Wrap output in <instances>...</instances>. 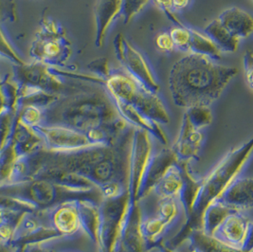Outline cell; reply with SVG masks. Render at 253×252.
Instances as JSON below:
<instances>
[{
  "instance_id": "6da1fadb",
  "label": "cell",
  "mask_w": 253,
  "mask_h": 252,
  "mask_svg": "<svg viewBox=\"0 0 253 252\" xmlns=\"http://www.w3.org/2000/svg\"><path fill=\"white\" fill-rule=\"evenodd\" d=\"M134 127L113 144H95L69 151L37 150L19 158L10 180L15 183L31 179L41 170L71 172L98 187L103 199L113 198L127 191L130 152Z\"/></svg>"
},
{
  "instance_id": "7a4b0ae2",
  "label": "cell",
  "mask_w": 253,
  "mask_h": 252,
  "mask_svg": "<svg viewBox=\"0 0 253 252\" xmlns=\"http://www.w3.org/2000/svg\"><path fill=\"white\" fill-rule=\"evenodd\" d=\"M40 126L78 131L93 144H113L132 127L122 119L106 89L90 85L62 96L43 109Z\"/></svg>"
},
{
  "instance_id": "3957f363",
  "label": "cell",
  "mask_w": 253,
  "mask_h": 252,
  "mask_svg": "<svg viewBox=\"0 0 253 252\" xmlns=\"http://www.w3.org/2000/svg\"><path fill=\"white\" fill-rule=\"evenodd\" d=\"M238 69L216 64L205 55L189 53L173 64L169 86L173 103L179 107L210 106L232 80Z\"/></svg>"
},
{
  "instance_id": "277c9868",
  "label": "cell",
  "mask_w": 253,
  "mask_h": 252,
  "mask_svg": "<svg viewBox=\"0 0 253 252\" xmlns=\"http://www.w3.org/2000/svg\"><path fill=\"white\" fill-rule=\"evenodd\" d=\"M253 139H250L240 147L230 151L218 164L208 173L207 176L198 180L196 195L191 207V211L180 228L171 240L164 243L168 249L177 248L186 240L191 230L200 229L201 216L206 207L226 189L230 181L245 169L253 153Z\"/></svg>"
},
{
  "instance_id": "5b68a950",
  "label": "cell",
  "mask_w": 253,
  "mask_h": 252,
  "mask_svg": "<svg viewBox=\"0 0 253 252\" xmlns=\"http://www.w3.org/2000/svg\"><path fill=\"white\" fill-rule=\"evenodd\" d=\"M151 136L147 132L134 128L127 185V203L122 229L123 252H144L145 243L140 232L141 182L146 165L153 154Z\"/></svg>"
},
{
  "instance_id": "8992f818",
  "label": "cell",
  "mask_w": 253,
  "mask_h": 252,
  "mask_svg": "<svg viewBox=\"0 0 253 252\" xmlns=\"http://www.w3.org/2000/svg\"><path fill=\"white\" fill-rule=\"evenodd\" d=\"M0 196L22 202L35 210H45L72 200H86L98 205L103 201L99 188L87 191L73 190L41 178L2 184L0 185Z\"/></svg>"
},
{
  "instance_id": "52a82bcc",
  "label": "cell",
  "mask_w": 253,
  "mask_h": 252,
  "mask_svg": "<svg viewBox=\"0 0 253 252\" xmlns=\"http://www.w3.org/2000/svg\"><path fill=\"white\" fill-rule=\"evenodd\" d=\"M12 78L18 86L40 90L58 97L85 88L88 84H82L84 81L104 84L103 79L96 76L71 73L35 61L19 66L12 65Z\"/></svg>"
},
{
  "instance_id": "ba28073f",
  "label": "cell",
  "mask_w": 253,
  "mask_h": 252,
  "mask_svg": "<svg viewBox=\"0 0 253 252\" xmlns=\"http://www.w3.org/2000/svg\"><path fill=\"white\" fill-rule=\"evenodd\" d=\"M104 87L111 98L129 103L161 126L170 123L168 111L158 95L146 90L129 75L110 74Z\"/></svg>"
},
{
  "instance_id": "9c48e42d",
  "label": "cell",
  "mask_w": 253,
  "mask_h": 252,
  "mask_svg": "<svg viewBox=\"0 0 253 252\" xmlns=\"http://www.w3.org/2000/svg\"><path fill=\"white\" fill-rule=\"evenodd\" d=\"M72 55V46L65 29L49 16H43L30 47L35 62L64 69Z\"/></svg>"
},
{
  "instance_id": "30bf717a",
  "label": "cell",
  "mask_w": 253,
  "mask_h": 252,
  "mask_svg": "<svg viewBox=\"0 0 253 252\" xmlns=\"http://www.w3.org/2000/svg\"><path fill=\"white\" fill-rule=\"evenodd\" d=\"M141 213L140 232L145 247L163 244L169 233L186 220L184 208L175 197L158 198L151 213Z\"/></svg>"
},
{
  "instance_id": "8fae6325",
  "label": "cell",
  "mask_w": 253,
  "mask_h": 252,
  "mask_svg": "<svg viewBox=\"0 0 253 252\" xmlns=\"http://www.w3.org/2000/svg\"><path fill=\"white\" fill-rule=\"evenodd\" d=\"M127 191L117 197L103 199L100 204L98 252H123L122 229L126 209Z\"/></svg>"
},
{
  "instance_id": "7c38bea8",
  "label": "cell",
  "mask_w": 253,
  "mask_h": 252,
  "mask_svg": "<svg viewBox=\"0 0 253 252\" xmlns=\"http://www.w3.org/2000/svg\"><path fill=\"white\" fill-rule=\"evenodd\" d=\"M248 212L243 210L230 212L211 236L234 250L253 252V220Z\"/></svg>"
},
{
  "instance_id": "4fadbf2b",
  "label": "cell",
  "mask_w": 253,
  "mask_h": 252,
  "mask_svg": "<svg viewBox=\"0 0 253 252\" xmlns=\"http://www.w3.org/2000/svg\"><path fill=\"white\" fill-rule=\"evenodd\" d=\"M116 56L126 69L129 76L146 90L158 94L160 85L155 79L147 62L126 38L119 34L114 38Z\"/></svg>"
},
{
  "instance_id": "5bb4252c",
  "label": "cell",
  "mask_w": 253,
  "mask_h": 252,
  "mask_svg": "<svg viewBox=\"0 0 253 252\" xmlns=\"http://www.w3.org/2000/svg\"><path fill=\"white\" fill-rule=\"evenodd\" d=\"M32 129L42 139L45 149L69 151L95 145L84 134L66 127L38 126Z\"/></svg>"
},
{
  "instance_id": "9a60e30c",
  "label": "cell",
  "mask_w": 253,
  "mask_h": 252,
  "mask_svg": "<svg viewBox=\"0 0 253 252\" xmlns=\"http://www.w3.org/2000/svg\"><path fill=\"white\" fill-rule=\"evenodd\" d=\"M77 201H67L39 211L46 225L62 237L77 236L82 231Z\"/></svg>"
},
{
  "instance_id": "2e32d148",
  "label": "cell",
  "mask_w": 253,
  "mask_h": 252,
  "mask_svg": "<svg viewBox=\"0 0 253 252\" xmlns=\"http://www.w3.org/2000/svg\"><path fill=\"white\" fill-rule=\"evenodd\" d=\"M204 141L205 137L202 131L193 126L183 115L178 138L171 149L173 150L177 162L189 164L191 161L198 160Z\"/></svg>"
},
{
  "instance_id": "e0dca14e",
  "label": "cell",
  "mask_w": 253,
  "mask_h": 252,
  "mask_svg": "<svg viewBox=\"0 0 253 252\" xmlns=\"http://www.w3.org/2000/svg\"><path fill=\"white\" fill-rule=\"evenodd\" d=\"M244 170L230 181L217 199L233 210L249 211L253 207V178L244 173Z\"/></svg>"
},
{
  "instance_id": "ac0fdd59",
  "label": "cell",
  "mask_w": 253,
  "mask_h": 252,
  "mask_svg": "<svg viewBox=\"0 0 253 252\" xmlns=\"http://www.w3.org/2000/svg\"><path fill=\"white\" fill-rule=\"evenodd\" d=\"M175 161V156L171 148L166 147L159 152H153L142 177L140 188L142 200L151 194L154 187L161 180L164 172Z\"/></svg>"
},
{
  "instance_id": "d6986e66",
  "label": "cell",
  "mask_w": 253,
  "mask_h": 252,
  "mask_svg": "<svg viewBox=\"0 0 253 252\" xmlns=\"http://www.w3.org/2000/svg\"><path fill=\"white\" fill-rule=\"evenodd\" d=\"M112 100L115 103L116 108L119 114L126 124L134 128L141 129L147 132L151 137L156 138L162 145L168 146V137L161 128L160 124L151 120L145 115L140 113L129 103H125L114 98H112Z\"/></svg>"
},
{
  "instance_id": "ffe728a7",
  "label": "cell",
  "mask_w": 253,
  "mask_h": 252,
  "mask_svg": "<svg viewBox=\"0 0 253 252\" xmlns=\"http://www.w3.org/2000/svg\"><path fill=\"white\" fill-rule=\"evenodd\" d=\"M188 172V164L179 163L177 161L173 162L164 172L161 180L154 187L151 194H154L158 198H178L184 189Z\"/></svg>"
},
{
  "instance_id": "44dd1931",
  "label": "cell",
  "mask_w": 253,
  "mask_h": 252,
  "mask_svg": "<svg viewBox=\"0 0 253 252\" xmlns=\"http://www.w3.org/2000/svg\"><path fill=\"white\" fill-rule=\"evenodd\" d=\"M122 12V0H97L95 4V21L97 47L104 46L105 35L108 28L116 17Z\"/></svg>"
},
{
  "instance_id": "7402d4cb",
  "label": "cell",
  "mask_w": 253,
  "mask_h": 252,
  "mask_svg": "<svg viewBox=\"0 0 253 252\" xmlns=\"http://www.w3.org/2000/svg\"><path fill=\"white\" fill-rule=\"evenodd\" d=\"M219 22L231 35L237 38H248L253 31V20L249 12L237 7L225 10L219 15Z\"/></svg>"
},
{
  "instance_id": "603a6c76",
  "label": "cell",
  "mask_w": 253,
  "mask_h": 252,
  "mask_svg": "<svg viewBox=\"0 0 253 252\" xmlns=\"http://www.w3.org/2000/svg\"><path fill=\"white\" fill-rule=\"evenodd\" d=\"M77 208L80 219L81 230L97 247L101 223L100 205L86 200H78Z\"/></svg>"
},
{
  "instance_id": "cb8c5ba5",
  "label": "cell",
  "mask_w": 253,
  "mask_h": 252,
  "mask_svg": "<svg viewBox=\"0 0 253 252\" xmlns=\"http://www.w3.org/2000/svg\"><path fill=\"white\" fill-rule=\"evenodd\" d=\"M191 252H247L238 251L223 244L200 229L191 230L186 237Z\"/></svg>"
},
{
  "instance_id": "d4e9b609",
  "label": "cell",
  "mask_w": 253,
  "mask_h": 252,
  "mask_svg": "<svg viewBox=\"0 0 253 252\" xmlns=\"http://www.w3.org/2000/svg\"><path fill=\"white\" fill-rule=\"evenodd\" d=\"M234 210H236L225 205L217 198L214 199L206 207L202 213L200 229L208 235H211L226 216Z\"/></svg>"
},
{
  "instance_id": "484cf974",
  "label": "cell",
  "mask_w": 253,
  "mask_h": 252,
  "mask_svg": "<svg viewBox=\"0 0 253 252\" xmlns=\"http://www.w3.org/2000/svg\"><path fill=\"white\" fill-rule=\"evenodd\" d=\"M205 34L216 45L221 52H234L238 48L239 38L229 33L217 18L205 28Z\"/></svg>"
},
{
  "instance_id": "4316f807",
  "label": "cell",
  "mask_w": 253,
  "mask_h": 252,
  "mask_svg": "<svg viewBox=\"0 0 253 252\" xmlns=\"http://www.w3.org/2000/svg\"><path fill=\"white\" fill-rule=\"evenodd\" d=\"M191 40L189 50L191 53L205 55L212 60H218L221 58V51L216 45L208 37L196 30L190 29Z\"/></svg>"
},
{
  "instance_id": "83f0119b",
  "label": "cell",
  "mask_w": 253,
  "mask_h": 252,
  "mask_svg": "<svg viewBox=\"0 0 253 252\" xmlns=\"http://www.w3.org/2000/svg\"><path fill=\"white\" fill-rule=\"evenodd\" d=\"M0 57L9 60L14 66H19L27 63V61L21 57L16 47L13 46L11 39L5 32L2 22H0Z\"/></svg>"
},
{
  "instance_id": "f1b7e54d",
  "label": "cell",
  "mask_w": 253,
  "mask_h": 252,
  "mask_svg": "<svg viewBox=\"0 0 253 252\" xmlns=\"http://www.w3.org/2000/svg\"><path fill=\"white\" fill-rule=\"evenodd\" d=\"M184 115L193 126L200 130L210 126L212 122V114L209 106L189 107Z\"/></svg>"
},
{
  "instance_id": "f546056e",
  "label": "cell",
  "mask_w": 253,
  "mask_h": 252,
  "mask_svg": "<svg viewBox=\"0 0 253 252\" xmlns=\"http://www.w3.org/2000/svg\"><path fill=\"white\" fill-rule=\"evenodd\" d=\"M149 0H122V12L125 23L128 24L140 12Z\"/></svg>"
},
{
  "instance_id": "4dcf8cb0",
  "label": "cell",
  "mask_w": 253,
  "mask_h": 252,
  "mask_svg": "<svg viewBox=\"0 0 253 252\" xmlns=\"http://www.w3.org/2000/svg\"><path fill=\"white\" fill-rule=\"evenodd\" d=\"M170 36L173 40V45L181 50H189V45L191 40L190 29L180 25L173 29L170 33Z\"/></svg>"
},
{
  "instance_id": "1f68e13d",
  "label": "cell",
  "mask_w": 253,
  "mask_h": 252,
  "mask_svg": "<svg viewBox=\"0 0 253 252\" xmlns=\"http://www.w3.org/2000/svg\"><path fill=\"white\" fill-rule=\"evenodd\" d=\"M87 69H89L92 73L96 74L95 76L101 78L103 80H106L110 75L109 64L106 58H99L87 65Z\"/></svg>"
},
{
  "instance_id": "d6a6232c",
  "label": "cell",
  "mask_w": 253,
  "mask_h": 252,
  "mask_svg": "<svg viewBox=\"0 0 253 252\" xmlns=\"http://www.w3.org/2000/svg\"><path fill=\"white\" fill-rule=\"evenodd\" d=\"M54 239L45 241L42 243H36L24 246V252H53L54 251Z\"/></svg>"
},
{
  "instance_id": "836d02e7",
  "label": "cell",
  "mask_w": 253,
  "mask_h": 252,
  "mask_svg": "<svg viewBox=\"0 0 253 252\" xmlns=\"http://www.w3.org/2000/svg\"><path fill=\"white\" fill-rule=\"evenodd\" d=\"M244 69L246 80L251 89H253V56L252 50H248L244 56Z\"/></svg>"
},
{
  "instance_id": "e575fe53",
  "label": "cell",
  "mask_w": 253,
  "mask_h": 252,
  "mask_svg": "<svg viewBox=\"0 0 253 252\" xmlns=\"http://www.w3.org/2000/svg\"><path fill=\"white\" fill-rule=\"evenodd\" d=\"M156 44H157V46L163 51H171V50H173V46H174L170 34H168V33H163V34L158 35V37L156 39Z\"/></svg>"
},
{
  "instance_id": "d590c367",
  "label": "cell",
  "mask_w": 253,
  "mask_h": 252,
  "mask_svg": "<svg viewBox=\"0 0 253 252\" xmlns=\"http://www.w3.org/2000/svg\"><path fill=\"white\" fill-rule=\"evenodd\" d=\"M155 4L160 7L163 12L167 14V16L174 22V23L178 24L179 26L181 24L179 23L178 19H176V17L174 16L172 12V9H173V4H172V0H154Z\"/></svg>"
},
{
  "instance_id": "8d00e7d4",
  "label": "cell",
  "mask_w": 253,
  "mask_h": 252,
  "mask_svg": "<svg viewBox=\"0 0 253 252\" xmlns=\"http://www.w3.org/2000/svg\"><path fill=\"white\" fill-rule=\"evenodd\" d=\"M169 249L164 244H159L146 247L144 252H169Z\"/></svg>"
},
{
  "instance_id": "74e56055",
  "label": "cell",
  "mask_w": 253,
  "mask_h": 252,
  "mask_svg": "<svg viewBox=\"0 0 253 252\" xmlns=\"http://www.w3.org/2000/svg\"><path fill=\"white\" fill-rule=\"evenodd\" d=\"M189 3H190V0H172L173 8H176V9H183L189 5Z\"/></svg>"
},
{
  "instance_id": "f35d334b",
  "label": "cell",
  "mask_w": 253,
  "mask_h": 252,
  "mask_svg": "<svg viewBox=\"0 0 253 252\" xmlns=\"http://www.w3.org/2000/svg\"><path fill=\"white\" fill-rule=\"evenodd\" d=\"M12 252H24L23 246H17V247H13V248H12Z\"/></svg>"
},
{
  "instance_id": "ab89813d",
  "label": "cell",
  "mask_w": 253,
  "mask_h": 252,
  "mask_svg": "<svg viewBox=\"0 0 253 252\" xmlns=\"http://www.w3.org/2000/svg\"><path fill=\"white\" fill-rule=\"evenodd\" d=\"M170 251L169 252H184L183 251H180V250H178L177 248H173V249H169Z\"/></svg>"
}]
</instances>
